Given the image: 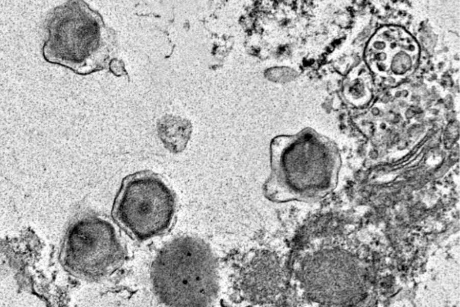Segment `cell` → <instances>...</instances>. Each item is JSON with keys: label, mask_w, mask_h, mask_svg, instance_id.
Instances as JSON below:
<instances>
[{"label": "cell", "mask_w": 460, "mask_h": 307, "mask_svg": "<svg viewBox=\"0 0 460 307\" xmlns=\"http://www.w3.org/2000/svg\"><path fill=\"white\" fill-rule=\"evenodd\" d=\"M153 289L163 304L170 306L210 304L218 291L216 260L200 239L182 237L158 251L152 262Z\"/></svg>", "instance_id": "obj_1"}, {"label": "cell", "mask_w": 460, "mask_h": 307, "mask_svg": "<svg viewBox=\"0 0 460 307\" xmlns=\"http://www.w3.org/2000/svg\"><path fill=\"white\" fill-rule=\"evenodd\" d=\"M175 199L172 190L158 174L139 171L123 179L113 214L132 236L145 240L168 229L174 212Z\"/></svg>", "instance_id": "obj_2"}, {"label": "cell", "mask_w": 460, "mask_h": 307, "mask_svg": "<svg viewBox=\"0 0 460 307\" xmlns=\"http://www.w3.org/2000/svg\"><path fill=\"white\" fill-rule=\"evenodd\" d=\"M79 227V269L86 276L103 277L122 264L125 253L110 223L91 218Z\"/></svg>", "instance_id": "obj_3"}, {"label": "cell", "mask_w": 460, "mask_h": 307, "mask_svg": "<svg viewBox=\"0 0 460 307\" xmlns=\"http://www.w3.org/2000/svg\"><path fill=\"white\" fill-rule=\"evenodd\" d=\"M192 128L188 120L171 116L162 118L156 125L157 135L165 148L173 154L185 150L191 138Z\"/></svg>", "instance_id": "obj_4"}, {"label": "cell", "mask_w": 460, "mask_h": 307, "mask_svg": "<svg viewBox=\"0 0 460 307\" xmlns=\"http://www.w3.org/2000/svg\"><path fill=\"white\" fill-rule=\"evenodd\" d=\"M275 73V75H269L270 77H274L275 80L289 81L296 76V73L293 70L289 68H278L271 72Z\"/></svg>", "instance_id": "obj_5"}]
</instances>
